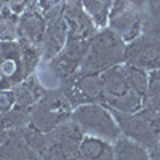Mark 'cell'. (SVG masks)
I'll list each match as a JSON object with an SVG mask.
<instances>
[{
    "instance_id": "4",
    "label": "cell",
    "mask_w": 160,
    "mask_h": 160,
    "mask_svg": "<svg viewBox=\"0 0 160 160\" xmlns=\"http://www.w3.org/2000/svg\"><path fill=\"white\" fill-rule=\"evenodd\" d=\"M72 106L64 96L59 87L45 90L43 96L31 109V128L40 133H51L58 125L69 120L72 115Z\"/></svg>"
},
{
    "instance_id": "24",
    "label": "cell",
    "mask_w": 160,
    "mask_h": 160,
    "mask_svg": "<svg viewBox=\"0 0 160 160\" xmlns=\"http://www.w3.org/2000/svg\"><path fill=\"white\" fill-rule=\"evenodd\" d=\"M32 3H34V0H8L7 7L15 13V15L21 16L24 11H28L29 8H32Z\"/></svg>"
},
{
    "instance_id": "25",
    "label": "cell",
    "mask_w": 160,
    "mask_h": 160,
    "mask_svg": "<svg viewBox=\"0 0 160 160\" xmlns=\"http://www.w3.org/2000/svg\"><path fill=\"white\" fill-rule=\"evenodd\" d=\"M66 3H75V5H82L83 0H64Z\"/></svg>"
},
{
    "instance_id": "26",
    "label": "cell",
    "mask_w": 160,
    "mask_h": 160,
    "mask_svg": "<svg viewBox=\"0 0 160 160\" xmlns=\"http://www.w3.org/2000/svg\"><path fill=\"white\" fill-rule=\"evenodd\" d=\"M148 3H149V5H158L160 0H148Z\"/></svg>"
},
{
    "instance_id": "3",
    "label": "cell",
    "mask_w": 160,
    "mask_h": 160,
    "mask_svg": "<svg viewBox=\"0 0 160 160\" xmlns=\"http://www.w3.org/2000/svg\"><path fill=\"white\" fill-rule=\"evenodd\" d=\"M148 10V0H114L108 28L128 43L141 35Z\"/></svg>"
},
{
    "instance_id": "2",
    "label": "cell",
    "mask_w": 160,
    "mask_h": 160,
    "mask_svg": "<svg viewBox=\"0 0 160 160\" xmlns=\"http://www.w3.org/2000/svg\"><path fill=\"white\" fill-rule=\"evenodd\" d=\"M122 66H115L101 72L102 104L112 111L135 114L141 111L144 98L131 88Z\"/></svg>"
},
{
    "instance_id": "22",
    "label": "cell",
    "mask_w": 160,
    "mask_h": 160,
    "mask_svg": "<svg viewBox=\"0 0 160 160\" xmlns=\"http://www.w3.org/2000/svg\"><path fill=\"white\" fill-rule=\"evenodd\" d=\"M62 3H64V0H34L32 8L37 10V11H40L42 15H45V13H48L51 10L61 7Z\"/></svg>"
},
{
    "instance_id": "6",
    "label": "cell",
    "mask_w": 160,
    "mask_h": 160,
    "mask_svg": "<svg viewBox=\"0 0 160 160\" xmlns=\"http://www.w3.org/2000/svg\"><path fill=\"white\" fill-rule=\"evenodd\" d=\"M59 90L71 102L72 109L90 102L102 104V80L101 74H85L77 71L74 75L58 83Z\"/></svg>"
},
{
    "instance_id": "28",
    "label": "cell",
    "mask_w": 160,
    "mask_h": 160,
    "mask_svg": "<svg viewBox=\"0 0 160 160\" xmlns=\"http://www.w3.org/2000/svg\"><path fill=\"white\" fill-rule=\"evenodd\" d=\"M2 10H3V5H0V13H2Z\"/></svg>"
},
{
    "instance_id": "16",
    "label": "cell",
    "mask_w": 160,
    "mask_h": 160,
    "mask_svg": "<svg viewBox=\"0 0 160 160\" xmlns=\"http://www.w3.org/2000/svg\"><path fill=\"white\" fill-rule=\"evenodd\" d=\"M114 0H83V10L88 13V16L93 19L96 28L102 29L108 28L109 11L112 8Z\"/></svg>"
},
{
    "instance_id": "27",
    "label": "cell",
    "mask_w": 160,
    "mask_h": 160,
    "mask_svg": "<svg viewBox=\"0 0 160 160\" xmlns=\"http://www.w3.org/2000/svg\"><path fill=\"white\" fill-rule=\"evenodd\" d=\"M7 3H8V0H0V5H3V7H5Z\"/></svg>"
},
{
    "instance_id": "7",
    "label": "cell",
    "mask_w": 160,
    "mask_h": 160,
    "mask_svg": "<svg viewBox=\"0 0 160 160\" xmlns=\"http://www.w3.org/2000/svg\"><path fill=\"white\" fill-rule=\"evenodd\" d=\"M90 42L91 40L68 37V42H66L64 48L51 61L47 62L48 71L55 78H58V82H62V80L74 75L80 69V66H82L90 50Z\"/></svg>"
},
{
    "instance_id": "15",
    "label": "cell",
    "mask_w": 160,
    "mask_h": 160,
    "mask_svg": "<svg viewBox=\"0 0 160 160\" xmlns=\"http://www.w3.org/2000/svg\"><path fill=\"white\" fill-rule=\"evenodd\" d=\"M114 160H149L151 151L144 146L131 141L125 136H120L114 141Z\"/></svg>"
},
{
    "instance_id": "8",
    "label": "cell",
    "mask_w": 160,
    "mask_h": 160,
    "mask_svg": "<svg viewBox=\"0 0 160 160\" xmlns=\"http://www.w3.org/2000/svg\"><path fill=\"white\" fill-rule=\"evenodd\" d=\"M26 78L21 42H0V91L13 90Z\"/></svg>"
},
{
    "instance_id": "18",
    "label": "cell",
    "mask_w": 160,
    "mask_h": 160,
    "mask_svg": "<svg viewBox=\"0 0 160 160\" xmlns=\"http://www.w3.org/2000/svg\"><path fill=\"white\" fill-rule=\"evenodd\" d=\"M19 16L15 15L7 5L0 13V42H16L18 40Z\"/></svg>"
},
{
    "instance_id": "19",
    "label": "cell",
    "mask_w": 160,
    "mask_h": 160,
    "mask_svg": "<svg viewBox=\"0 0 160 160\" xmlns=\"http://www.w3.org/2000/svg\"><path fill=\"white\" fill-rule=\"evenodd\" d=\"M123 72L127 75L128 83L131 85V88L135 90L139 96H146L148 95V85H149V72L146 69L136 68V66H130V64H123Z\"/></svg>"
},
{
    "instance_id": "20",
    "label": "cell",
    "mask_w": 160,
    "mask_h": 160,
    "mask_svg": "<svg viewBox=\"0 0 160 160\" xmlns=\"http://www.w3.org/2000/svg\"><path fill=\"white\" fill-rule=\"evenodd\" d=\"M141 35L160 43V3L158 5H149L148 16H146Z\"/></svg>"
},
{
    "instance_id": "17",
    "label": "cell",
    "mask_w": 160,
    "mask_h": 160,
    "mask_svg": "<svg viewBox=\"0 0 160 160\" xmlns=\"http://www.w3.org/2000/svg\"><path fill=\"white\" fill-rule=\"evenodd\" d=\"M0 122L8 131H21L31 125V109H22L15 106L0 115Z\"/></svg>"
},
{
    "instance_id": "12",
    "label": "cell",
    "mask_w": 160,
    "mask_h": 160,
    "mask_svg": "<svg viewBox=\"0 0 160 160\" xmlns=\"http://www.w3.org/2000/svg\"><path fill=\"white\" fill-rule=\"evenodd\" d=\"M45 21H47V31L42 40V45H40V50H42V59L48 62L64 48L69 37V31L62 15Z\"/></svg>"
},
{
    "instance_id": "1",
    "label": "cell",
    "mask_w": 160,
    "mask_h": 160,
    "mask_svg": "<svg viewBox=\"0 0 160 160\" xmlns=\"http://www.w3.org/2000/svg\"><path fill=\"white\" fill-rule=\"evenodd\" d=\"M127 42H123L112 29L102 28L93 35L90 50L80 66V72L101 74L115 66L125 64Z\"/></svg>"
},
{
    "instance_id": "9",
    "label": "cell",
    "mask_w": 160,
    "mask_h": 160,
    "mask_svg": "<svg viewBox=\"0 0 160 160\" xmlns=\"http://www.w3.org/2000/svg\"><path fill=\"white\" fill-rule=\"evenodd\" d=\"M112 115L120 128L122 136L144 146L149 151L155 149L160 136L144 115H141L139 112L128 114V112H118V111H112Z\"/></svg>"
},
{
    "instance_id": "5",
    "label": "cell",
    "mask_w": 160,
    "mask_h": 160,
    "mask_svg": "<svg viewBox=\"0 0 160 160\" xmlns=\"http://www.w3.org/2000/svg\"><path fill=\"white\" fill-rule=\"evenodd\" d=\"M71 118L80 125L85 135L99 136L108 141H115L122 136L120 128L112 115V111L101 102L78 106L72 111Z\"/></svg>"
},
{
    "instance_id": "13",
    "label": "cell",
    "mask_w": 160,
    "mask_h": 160,
    "mask_svg": "<svg viewBox=\"0 0 160 160\" xmlns=\"http://www.w3.org/2000/svg\"><path fill=\"white\" fill-rule=\"evenodd\" d=\"M47 31V21L40 11L29 8L19 16L18 24V40L28 42L31 45L40 47Z\"/></svg>"
},
{
    "instance_id": "11",
    "label": "cell",
    "mask_w": 160,
    "mask_h": 160,
    "mask_svg": "<svg viewBox=\"0 0 160 160\" xmlns=\"http://www.w3.org/2000/svg\"><path fill=\"white\" fill-rule=\"evenodd\" d=\"M62 18L66 21V26H68L69 37L72 38L91 40L93 35L98 32L95 22L88 16V13L83 10L82 5L66 3L62 10Z\"/></svg>"
},
{
    "instance_id": "14",
    "label": "cell",
    "mask_w": 160,
    "mask_h": 160,
    "mask_svg": "<svg viewBox=\"0 0 160 160\" xmlns=\"http://www.w3.org/2000/svg\"><path fill=\"white\" fill-rule=\"evenodd\" d=\"M45 90L47 88H43V85L35 78V75H31L29 78L22 80L19 85L13 88L16 106L22 108V109H32L38 102V99L43 96Z\"/></svg>"
},
{
    "instance_id": "10",
    "label": "cell",
    "mask_w": 160,
    "mask_h": 160,
    "mask_svg": "<svg viewBox=\"0 0 160 160\" xmlns=\"http://www.w3.org/2000/svg\"><path fill=\"white\" fill-rule=\"evenodd\" d=\"M125 64L136 66L146 71L160 69V43L142 35L127 43Z\"/></svg>"
},
{
    "instance_id": "21",
    "label": "cell",
    "mask_w": 160,
    "mask_h": 160,
    "mask_svg": "<svg viewBox=\"0 0 160 160\" xmlns=\"http://www.w3.org/2000/svg\"><path fill=\"white\" fill-rule=\"evenodd\" d=\"M15 106H16V99H15V93H13V90L0 91V112L5 114L7 111L15 108Z\"/></svg>"
},
{
    "instance_id": "23",
    "label": "cell",
    "mask_w": 160,
    "mask_h": 160,
    "mask_svg": "<svg viewBox=\"0 0 160 160\" xmlns=\"http://www.w3.org/2000/svg\"><path fill=\"white\" fill-rule=\"evenodd\" d=\"M146 96H160V69L149 71V85Z\"/></svg>"
}]
</instances>
